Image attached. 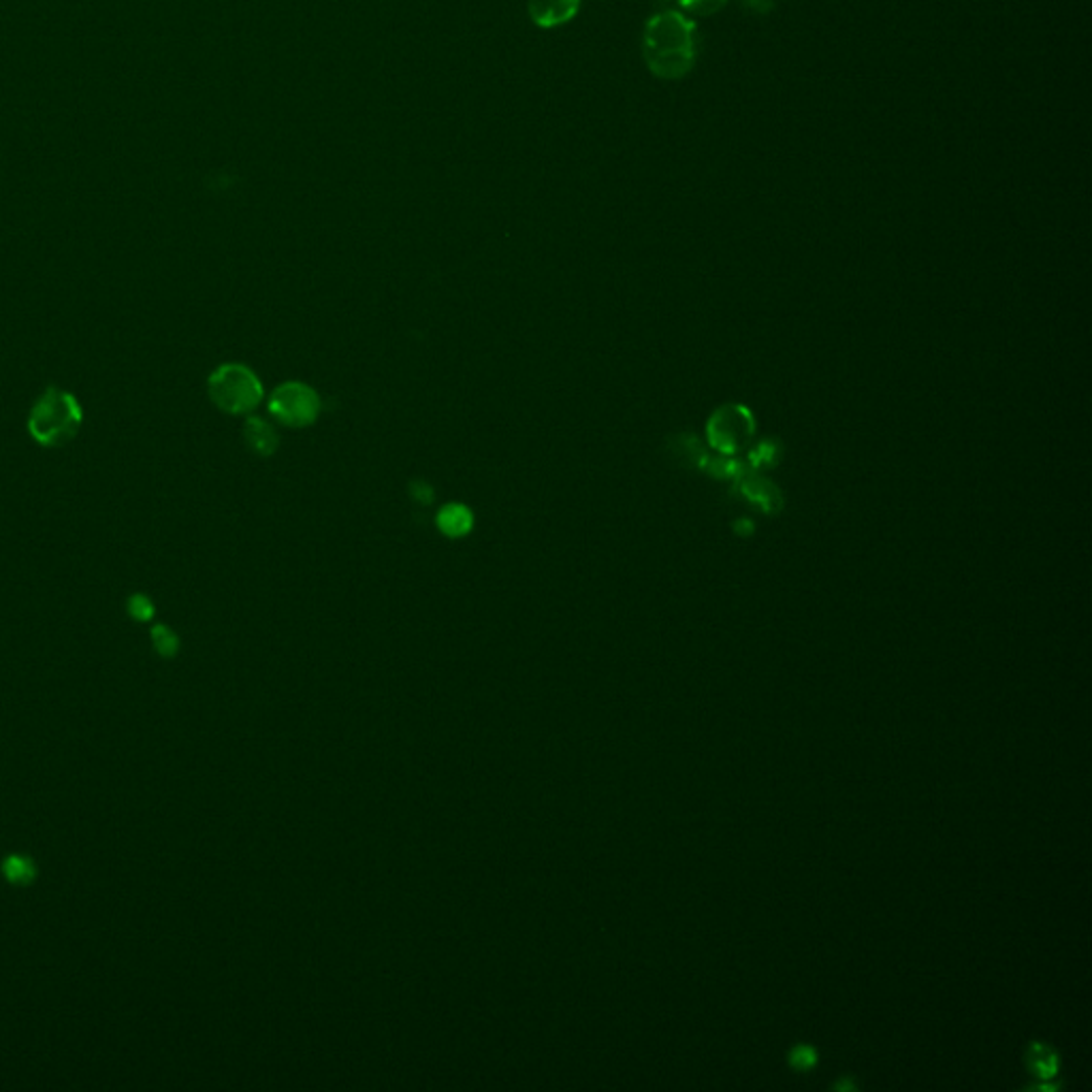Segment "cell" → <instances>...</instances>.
I'll use <instances>...</instances> for the list:
<instances>
[{"mask_svg": "<svg viewBox=\"0 0 1092 1092\" xmlns=\"http://www.w3.org/2000/svg\"><path fill=\"white\" fill-rule=\"evenodd\" d=\"M677 3L681 14L687 18H708L722 12L728 5V0H677Z\"/></svg>", "mask_w": 1092, "mask_h": 1092, "instance_id": "cell-10", "label": "cell"}, {"mask_svg": "<svg viewBox=\"0 0 1092 1092\" xmlns=\"http://www.w3.org/2000/svg\"><path fill=\"white\" fill-rule=\"evenodd\" d=\"M581 0H529V16L540 28H555L570 22Z\"/></svg>", "mask_w": 1092, "mask_h": 1092, "instance_id": "cell-5", "label": "cell"}, {"mask_svg": "<svg viewBox=\"0 0 1092 1092\" xmlns=\"http://www.w3.org/2000/svg\"><path fill=\"white\" fill-rule=\"evenodd\" d=\"M209 397L229 414H246L263 400V387L254 371L231 363L209 376Z\"/></svg>", "mask_w": 1092, "mask_h": 1092, "instance_id": "cell-3", "label": "cell"}, {"mask_svg": "<svg viewBox=\"0 0 1092 1092\" xmlns=\"http://www.w3.org/2000/svg\"><path fill=\"white\" fill-rule=\"evenodd\" d=\"M129 611H131V615H133L135 619H139V621H147V619L152 617V613H154V609H152V605H150V599L143 597V595H135V597L131 599Z\"/></svg>", "mask_w": 1092, "mask_h": 1092, "instance_id": "cell-12", "label": "cell"}, {"mask_svg": "<svg viewBox=\"0 0 1092 1092\" xmlns=\"http://www.w3.org/2000/svg\"><path fill=\"white\" fill-rule=\"evenodd\" d=\"M244 433H246L248 447L254 453H258V455H271L273 451L278 449L276 431H273V427L269 423H265L263 418H258V416H250L246 420Z\"/></svg>", "mask_w": 1092, "mask_h": 1092, "instance_id": "cell-6", "label": "cell"}, {"mask_svg": "<svg viewBox=\"0 0 1092 1092\" xmlns=\"http://www.w3.org/2000/svg\"><path fill=\"white\" fill-rule=\"evenodd\" d=\"M269 412L289 427H305L316 420L320 412V400L316 391L301 382H287L273 391L269 400Z\"/></svg>", "mask_w": 1092, "mask_h": 1092, "instance_id": "cell-4", "label": "cell"}, {"mask_svg": "<svg viewBox=\"0 0 1092 1092\" xmlns=\"http://www.w3.org/2000/svg\"><path fill=\"white\" fill-rule=\"evenodd\" d=\"M644 63L662 79L685 77L696 63V22L681 12L653 16L642 35Z\"/></svg>", "mask_w": 1092, "mask_h": 1092, "instance_id": "cell-1", "label": "cell"}, {"mask_svg": "<svg viewBox=\"0 0 1092 1092\" xmlns=\"http://www.w3.org/2000/svg\"><path fill=\"white\" fill-rule=\"evenodd\" d=\"M1026 1063H1028L1030 1071H1032L1037 1077H1052V1075H1056V1071H1059V1059H1056V1054H1054L1048 1046H1042V1044H1032V1046L1028 1048Z\"/></svg>", "mask_w": 1092, "mask_h": 1092, "instance_id": "cell-8", "label": "cell"}, {"mask_svg": "<svg viewBox=\"0 0 1092 1092\" xmlns=\"http://www.w3.org/2000/svg\"><path fill=\"white\" fill-rule=\"evenodd\" d=\"M152 640H154V646L160 655H165V658H172V655L178 653V636L167 630L165 625H158L154 628L152 632Z\"/></svg>", "mask_w": 1092, "mask_h": 1092, "instance_id": "cell-11", "label": "cell"}, {"mask_svg": "<svg viewBox=\"0 0 1092 1092\" xmlns=\"http://www.w3.org/2000/svg\"><path fill=\"white\" fill-rule=\"evenodd\" d=\"M438 527L442 533L451 536V538H459V536H465L470 529H472V523H474V517L472 513L461 506V504H449L445 506L440 513H438Z\"/></svg>", "mask_w": 1092, "mask_h": 1092, "instance_id": "cell-7", "label": "cell"}, {"mask_svg": "<svg viewBox=\"0 0 1092 1092\" xmlns=\"http://www.w3.org/2000/svg\"><path fill=\"white\" fill-rule=\"evenodd\" d=\"M790 1061H792L794 1067L806 1069V1067H811V1065L815 1063V1052H813L809 1046H798V1048L792 1052Z\"/></svg>", "mask_w": 1092, "mask_h": 1092, "instance_id": "cell-13", "label": "cell"}, {"mask_svg": "<svg viewBox=\"0 0 1092 1092\" xmlns=\"http://www.w3.org/2000/svg\"><path fill=\"white\" fill-rule=\"evenodd\" d=\"M5 878L16 886H28L37 878V866L22 856H12L3 864Z\"/></svg>", "mask_w": 1092, "mask_h": 1092, "instance_id": "cell-9", "label": "cell"}, {"mask_svg": "<svg viewBox=\"0 0 1092 1092\" xmlns=\"http://www.w3.org/2000/svg\"><path fill=\"white\" fill-rule=\"evenodd\" d=\"M82 423V406L71 393L63 389H47L30 410L28 431L41 447L59 449L75 438Z\"/></svg>", "mask_w": 1092, "mask_h": 1092, "instance_id": "cell-2", "label": "cell"}]
</instances>
